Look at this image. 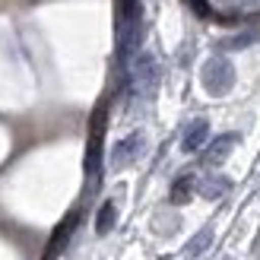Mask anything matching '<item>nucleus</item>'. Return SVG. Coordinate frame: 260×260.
Instances as JSON below:
<instances>
[{
  "mask_svg": "<svg viewBox=\"0 0 260 260\" xmlns=\"http://www.w3.org/2000/svg\"><path fill=\"white\" fill-rule=\"evenodd\" d=\"M114 222H118V206H114L111 200H105L99 206V216H95V232L99 235H108V232L114 229Z\"/></svg>",
  "mask_w": 260,
  "mask_h": 260,
  "instance_id": "obj_9",
  "label": "nucleus"
},
{
  "mask_svg": "<svg viewBox=\"0 0 260 260\" xmlns=\"http://www.w3.org/2000/svg\"><path fill=\"white\" fill-rule=\"evenodd\" d=\"M200 83L206 89V95H213V99L229 95L232 86H235V63L222 54H213L200 70Z\"/></svg>",
  "mask_w": 260,
  "mask_h": 260,
  "instance_id": "obj_1",
  "label": "nucleus"
},
{
  "mask_svg": "<svg viewBox=\"0 0 260 260\" xmlns=\"http://www.w3.org/2000/svg\"><path fill=\"white\" fill-rule=\"evenodd\" d=\"M143 149H146V134H143V130H134V134H127L124 140H118V143L111 146V152H108V165L114 168V172H121V168L134 165V162L140 159Z\"/></svg>",
  "mask_w": 260,
  "mask_h": 260,
  "instance_id": "obj_3",
  "label": "nucleus"
},
{
  "mask_svg": "<svg viewBox=\"0 0 260 260\" xmlns=\"http://www.w3.org/2000/svg\"><path fill=\"white\" fill-rule=\"evenodd\" d=\"M193 190H197V178H193L190 172H184V175H178V178H175L168 200H172L175 206H184L187 200H193Z\"/></svg>",
  "mask_w": 260,
  "mask_h": 260,
  "instance_id": "obj_7",
  "label": "nucleus"
},
{
  "mask_svg": "<svg viewBox=\"0 0 260 260\" xmlns=\"http://www.w3.org/2000/svg\"><path fill=\"white\" fill-rule=\"evenodd\" d=\"M197 190H200L203 200H219L232 190V181L225 175H206L203 181H197Z\"/></svg>",
  "mask_w": 260,
  "mask_h": 260,
  "instance_id": "obj_6",
  "label": "nucleus"
},
{
  "mask_svg": "<svg viewBox=\"0 0 260 260\" xmlns=\"http://www.w3.org/2000/svg\"><path fill=\"white\" fill-rule=\"evenodd\" d=\"M210 244H213V229H210V225H203L197 235H193V238L184 244V257H190V260H193V257H200L206 248H210Z\"/></svg>",
  "mask_w": 260,
  "mask_h": 260,
  "instance_id": "obj_8",
  "label": "nucleus"
},
{
  "mask_svg": "<svg viewBox=\"0 0 260 260\" xmlns=\"http://www.w3.org/2000/svg\"><path fill=\"white\" fill-rule=\"evenodd\" d=\"M260 42V29H248V32H238L232 42L225 45V48H232V51H241V48H251V45H257Z\"/></svg>",
  "mask_w": 260,
  "mask_h": 260,
  "instance_id": "obj_10",
  "label": "nucleus"
},
{
  "mask_svg": "<svg viewBox=\"0 0 260 260\" xmlns=\"http://www.w3.org/2000/svg\"><path fill=\"white\" fill-rule=\"evenodd\" d=\"M155 86H159V63H155L152 54H134V63H130V92L137 99H152Z\"/></svg>",
  "mask_w": 260,
  "mask_h": 260,
  "instance_id": "obj_2",
  "label": "nucleus"
},
{
  "mask_svg": "<svg viewBox=\"0 0 260 260\" xmlns=\"http://www.w3.org/2000/svg\"><path fill=\"white\" fill-rule=\"evenodd\" d=\"M222 260H232V257H222Z\"/></svg>",
  "mask_w": 260,
  "mask_h": 260,
  "instance_id": "obj_11",
  "label": "nucleus"
},
{
  "mask_svg": "<svg viewBox=\"0 0 260 260\" xmlns=\"http://www.w3.org/2000/svg\"><path fill=\"white\" fill-rule=\"evenodd\" d=\"M206 140H210V121L206 118H193L184 134H181V149L184 152H200L206 146Z\"/></svg>",
  "mask_w": 260,
  "mask_h": 260,
  "instance_id": "obj_5",
  "label": "nucleus"
},
{
  "mask_svg": "<svg viewBox=\"0 0 260 260\" xmlns=\"http://www.w3.org/2000/svg\"><path fill=\"white\" fill-rule=\"evenodd\" d=\"M235 146H238V134H219L216 140L206 143V149H203V165H206V168L222 165L229 155H232V149H235Z\"/></svg>",
  "mask_w": 260,
  "mask_h": 260,
  "instance_id": "obj_4",
  "label": "nucleus"
}]
</instances>
